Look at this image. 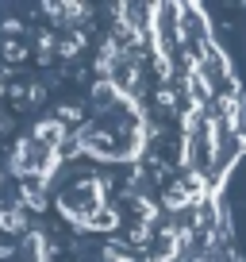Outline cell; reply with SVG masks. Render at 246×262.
<instances>
[{"mask_svg": "<svg viewBox=\"0 0 246 262\" xmlns=\"http://www.w3.org/2000/svg\"><path fill=\"white\" fill-rule=\"evenodd\" d=\"M35 224H39V220H35L27 208H19V205H0V235H4V239H16V243H19V239L35 228Z\"/></svg>", "mask_w": 246, "mask_h": 262, "instance_id": "cell-1", "label": "cell"}]
</instances>
